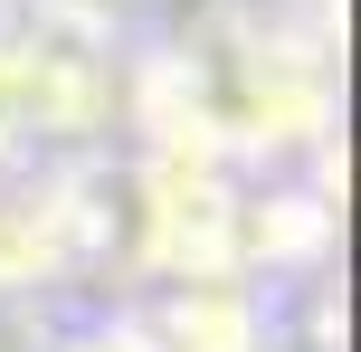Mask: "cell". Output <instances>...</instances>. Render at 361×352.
Masks as SVG:
<instances>
[{
    "mask_svg": "<svg viewBox=\"0 0 361 352\" xmlns=\"http://www.w3.org/2000/svg\"><path fill=\"white\" fill-rule=\"evenodd\" d=\"M152 352H267V315H257L247 277H180L133 315Z\"/></svg>",
    "mask_w": 361,
    "mask_h": 352,
    "instance_id": "1",
    "label": "cell"
},
{
    "mask_svg": "<svg viewBox=\"0 0 361 352\" xmlns=\"http://www.w3.org/2000/svg\"><path fill=\"white\" fill-rule=\"evenodd\" d=\"M48 10H57V19H76V29H95V38H105L114 19H133V10H143V0H48Z\"/></svg>",
    "mask_w": 361,
    "mask_h": 352,
    "instance_id": "2",
    "label": "cell"
},
{
    "mask_svg": "<svg viewBox=\"0 0 361 352\" xmlns=\"http://www.w3.org/2000/svg\"><path fill=\"white\" fill-rule=\"evenodd\" d=\"M67 352H152L133 324H105V334H86V343H67Z\"/></svg>",
    "mask_w": 361,
    "mask_h": 352,
    "instance_id": "3",
    "label": "cell"
}]
</instances>
